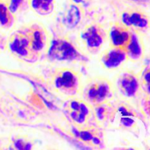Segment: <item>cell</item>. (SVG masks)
<instances>
[{"label":"cell","mask_w":150,"mask_h":150,"mask_svg":"<svg viewBox=\"0 0 150 150\" xmlns=\"http://www.w3.org/2000/svg\"><path fill=\"white\" fill-rule=\"evenodd\" d=\"M80 95L92 107L110 103L116 95L114 84L107 78L95 76L82 85Z\"/></svg>","instance_id":"6da1fadb"},{"label":"cell","mask_w":150,"mask_h":150,"mask_svg":"<svg viewBox=\"0 0 150 150\" xmlns=\"http://www.w3.org/2000/svg\"><path fill=\"white\" fill-rule=\"evenodd\" d=\"M50 86L57 93L68 98L80 95L82 87L81 76L73 69L59 67L54 69L48 77Z\"/></svg>","instance_id":"7a4b0ae2"},{"label":"cell","mask_w":150,"mask_h":150,"mask_svg":"<svg viewBox=\"0 0 150 150\" xmlns=\"http://www.w3.org/2000/svg\"><path fill=\"white\" fill-rule=\"evenodd\" d=\"M47 55L51 61L64 62H80L86 61L84 54L70 40L58 37L51 40Z\"/></svg>","instance_id":"3957f363"},{"label":"cell","mask_w":150,"mask_h":150,"mask_svg":"<svg viewBox=\"0 0 150 150\" xmlns=\"http://www.w3.org/2000/svg\"><path fill=\"white\" fill-rule=\"evenodd\" d=\"M64 109L69 119L77 127L87 125L94 116L93 107L79 97L68 98Z\"/></svg>","instance_id":"277c9868"},{"label":"cell","mask_w":150,"mask_h":150,"mask_svg":"<svg viewBox=\"0 0 150 150\" xmlns=\"http://www.w3.org/2000/svg\"><path fill=\"white\" fill-rule=\"evenodd\" d=\"M113 84L116 94L127 100L137 96L141 89L140 78L130 70H122L118 73Z\"/></svg>","instance_id":"5b68a950"},{"label":"cell","mask_w":150,"mask_h":150,"mask_svg":"<svg viewBox=\"0 0 150 150\" xmlns=\"http://www.w3.org/2000/svg\"><path fill=\"white\" fill-rule=\"evenodd\" d=\"M107 38V34L98 25H89L79 33L81 45L91 54H95L99 52Z\"/></svg>","instance_id":"8992f818"},{"label":"cell","mask_w":150,"mask_h":150,"mask_svg":"<svg viewBox=\"0 0 150 150\" xmlns=\"http://www.w3.org/2000/svg\"><path fill=\"white\" fill-rule=\"evenodd\" d=\"M29 39L30 48L34 56L46 53L51 40L46 28L40 23H32L24 30Z\"/></svg>","instance_id":"52a82bcc"},{"label":"cell","mask_w":150,"mask_h":150,"mask_svg":"<svg viewBox=\"0 0 150 150\" xmlns=\"http://www.w3.org/2000/svg\"><path fill=\"white\" fill-rule=\"evenodd\" d=\"M7 45L11 54L21 59H29L34 57L24 31L13 34L10 38Z\"/></svg>","instance_id":"ba28073f"},{"label":"cell","mask_w":150,"mask_h":150,"mask_svg":"<svg viewBox=\"0 0 150 150\" xmlns=\"http://www.w3.org/2000/svg\"><path fill=\"white\" fill-rule=\"evenodd\" d=\"M135 114H136L130 107L127 106V105L125 103H118L116 106L113 105L112 117L110 123L114 124L121 129L129 130L136 125Z\"/></svg>","instance_id":"9c48e42d"},{"label":"cell","mask_w":150,"mask_h":150,"mask_svg":"<svg viewBox=\"0 0 150 150\" xmlns=\"http://www.w3.org/2000/svg\"><path fill=\"white\" fill-rule=\"evenodd\" d=\"M127 59L125 51L122 48L110 46L103 51L100 57V62L103 68L107 70H117L123 65Z\"/></svg>","instance_id":"30bf717a"},{"label":"cell","mask_w":150,"mask_h":150,"mask_svg":"<svg viewBox=\"0 0 150 150\" xmlns=\"http://www.w3.org/2000/svg\"><path fill=\"white\" fill-rule=\"evenodd\" d=\"M131 35V29L122 22H115L110 26L107 36L110 46L120 48L125 51Z\"/></svg>","instance_id":"8fae6325"},{"label":"cell","mask_w":150,"mask_h":150,"mask_svg":"<svg viewBox=\"0 0 150 150\" xmlns=\"http://www.w3.org/2000/svg\"><path fill=\"white\" fill-rule=\"evenodd\" d=\"M121 22L132 30L139 32L146 30L150 25L149 17L137 10H127L123 13Z\"/></svg>","instance_id":"7c38bea8"},{"label":"cell","mask_w":150,"mask_h":150,"mask_svg":"<svg viewBox=\"0 0 150 150\" xmlns=\"http://www.w3.org/2000/svg\"><path fill=\"white\" fill-rule=\"evenodd\" d=\"M127 59L133 62L140 61L144 54L143 39L139 32L131 29L130 40L125 48Z\"/></svg>","instance_id":"4fadbf2b"},{"label":"cell","mask_w":150,"mask_h":150,"mask_svg":"<svg viewBox=\"0 0 150 150\" xmlns=\"http://www.w3.org/2000/svg\"><path fill=\"white\" fill-rule=\"evenodd\" d=\"M76 136L81 142L91 146H100L104 139V134L100 129L92 126L79 127L75 131Z\"/></svg>","instance_id":"5bb4252c"},{"label":"cell","mask_w":150,"mask_h":150,"mask_svg":"<svg viewBox=\"0 0 150 150\" xmlns=\"http://www.w3.org/2000/svg\"><path fill=\"white\" fill-rule=\"evenodd\" d=\"M31 7L38 14L48 16L54 10V0H32Z\"/></svg>","instance_id":"9a60e30c"},{"label":"cell","mask_w":150,"mask_h":150,"mask_svg":"<svg viewBox=\"0 0 150 150\" xmlns=\"http://www.w3.org/2000/svg\"><path fill=\"white\" fill-rule=\"evenodd\" d=\"M12 13L9 7L0 1V26L5 29L11 27L14 21Z\"/></svg>","instance_id":"2e32d148"},{"label":"cell","mask_w":150,"mask_h":150,"mask_svg":"<svg viewBox=\"0 0 150 150\" xmlns=\"http://www.w3.org/2000/svg\"><path fill=\"white\" fill-rule=\"evenodd\" d=\"M80 18V11L79 8L75 6H72L69 10L68 14L66 17V22L70 27H73L79 23Z\"/></svg>","instance_id":"e0dca14e"},{"label":"cell","mask_w":150,"mask_h":150,"mask_svg":"<svg viewBox=\"0 0 150 150\" xmlns=\"http://www.w3.org/2000/svg\"><path fill=\"white\" fill-rule=\"evenodd\" d=\"M141 88L146 93L150 95V67L146 68L142 73V78L140 79Z\"/></svg>","instance_id":"ac0fdd59"},{"label":"cell","mask_w":150,"mask_h":150,"mask_svg":"<svg viewBox=\"0 0 150 150\" xmlns=\"http://www.w3.org/2000/svg\"><path fill=\"white\" fill-rule=\"evenodd\" d=\"M23 0H10L9 8L13 13L18 11L23 4Z\"/></svg>","instance_id":"d6986e66"},{"label":"cell","mask_w":150,"mask_h":150,"mask_svg":"<svg viewBox=\"0 0 150 150\" xmlns=\"http://www.w3.org/2000/svg\"><path fill=\"white\" fill-rule=\"evenodd\" d=\"M142 108L146 117L150 120V95H146V98L143 102Z\"/></svg>","instance_id":"ffe728a7"},{"label":"cell","mask_w":150,"mask_h":150,"mask_svg":"<svg viewBox=\"0 0 150 150\" xmlns=\"http://www.w3.org/2000/svg\"><path fill=\"white\" fill-rule=\"evenodd\" d=\"M15 146L18 149H30L32 147V146L30 145V144L28 143V142H25L23 139H18V140L16 141L15 142Z\"/></svg>","instance_id":"44dd1931"}]
</instances>
